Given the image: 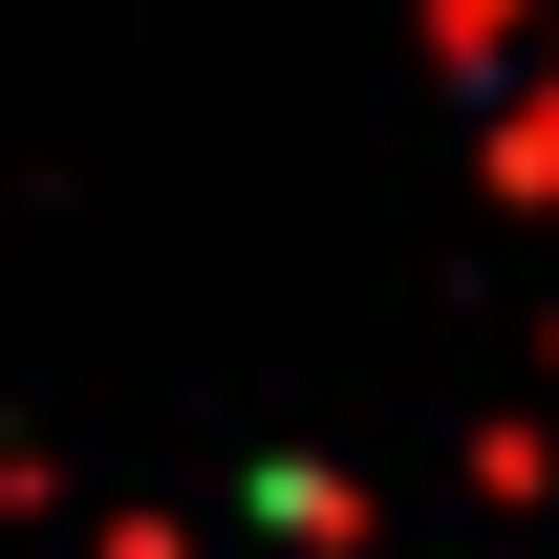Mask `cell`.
<instances>
[{
  "mask_svg": "<svg viewBox=\"0 0 559 559\" xmlns=\"http://www.w3.org/2000/svg\"><path fill=\"white\" fill-rule=\"evenodd\" d=\"M452 86L516 194H559V0H452Z\"/></svg>",
  "mask_w": 559,
  "mask_h": 559,
  "instance_id": "cell-1",
  "label": "cell"
}]
</instances>
